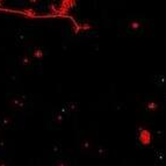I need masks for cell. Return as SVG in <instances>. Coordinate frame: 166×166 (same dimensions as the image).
<instances>
[{"instance_id":"cell-1","label":"cell","mask_w":166,"mask_h":166,"mask_svg":"<svg viewBox=\"0 0 166 166\" xmlns=\"http://www.w3.org/2000/svg\"><path fill=\"white\" fill-rule=\"evenodd\" d=\"M138 138H140V142H141L144 147L149 145V144L151 143V141H152L151 132H150L148 129H144V128L141 129V131H140V136H138Z\"/></svg>"},{"instance_id":"cell-2","label":"cell","mask_w":166,"mask_h":166,"mask_svg":"<svg viewBox=\"0 0 166 166\" xmlns=\"http://www.w3.org/2000/svg\"><path fill=\"white\" fill-rule=\"evenodd\" d=\"M148 108L149 109H151V111H154V109L157 108V105H156L154 102H150V104H148Z\"/></svg>"},{"instance_id":"cell-3","label":"cell","mask_w":166,"mask_h":166,"mask_svg":"<svg viewBox=\"0 0 166 166\" xmlns=\"http://www.w3.org/2000/svg\"><path fill=\"white\" fill-rule=\"evenodd\" d=\"M130 27H132V28H138L140 25H137V22H132V23L130 25Z\"/></svg>"}]
</instances>
